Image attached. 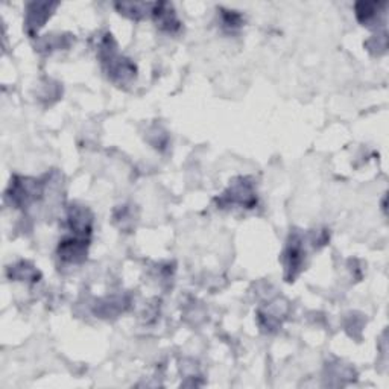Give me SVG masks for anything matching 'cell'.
<instances>
[{
    "mask_svg": "<svg viewBox=\"0 0 389 389\" xmlns=\"http://www.w3.org/2000/svg\"><path fill=\"white\" fill-rule=\"evenodd\" d=\"M68 225H71L72 230L76 233L79 237H85L92 233V225H93V216L90 213L87 208L84 207H72L68 210Z\"/></svg>",
    "mask_w": 389,
    "mask_h": 389,
    "instance_id": "cell-8",
    "label": "cell"
},
{
    "mask_svg": "<svg viewBox=\"0 0 389 389\" xmlns=\"http://www.w3.org/2000/svg\"><path fill=\"white\" fill-rule=\"evenodd\" d=\"M155 4H143V2H124V4H116L117 11L134 20L143 18L148 13L154 11Z\"/></svg>",
    "mask_w": 389,
    "mask_h": 389,
    "instance_id": "cell-10",
    "label": "cell"
},
{
    "mask_svg": "<svg viewBox=\"0 0 389 389\" xmlns=\"http://www.w3.org/2000/svg\"><path fill=\"white\" fill-rule=\"evenodd\" d=\"M303 241L297 234L292 237V242L286 249V278L287 282H292L294 278L300 274L304 262V249L301 246Z\"/></svg>",
    "mask_w": 389,
    "mask_h": 389,
    "instance_id": "cell-6",
    "label": "cell"
},
{
    "mask_svg": "<svg viewBox=\"0 0 389 389\" xmlns=\"http://www.w3.org/2000/svg\"><path fill=\"white\" fill-rule=\"evenodd\" d=\"M43 195V184L32 178H14L8 191V199L16 207H28Z\"/></svg>",
    "mask_w": 389,
    "mask_h": 389,
    "instance_id": "cell-2",
    "label": "cell"
},
{
    "mask_svg": "<svg viewBox=\"0 0 389 389\" xmlns=\"http://www.w3.org/2000/svg\"><path fill=\"white\" fill-rule=\"evenodd\" d=\"M99 55H101L102 63L107 68V73L113 83L119 85H125L131 83L136 78V66L117 54L116 42L112 35H107L99 49Z\"/></svg>",
    "mask_w": 389,
    "mask_h": 389,
    "instance_id": "cell-1",
    "label": "cell"
},
{
    "mask_svg": "<svg viewBox=\"0 0 389 389\" xmlns=\"http://www.w3.org/2000/svg\"><path fill=\"white\" fill-rule=\"evenodd\" d=\"M56 6L58 4H49V2L29 4L26 9V22H25L26 32L31 37H34L40 29L44 26L47 18L52 16L54 9Z\"/></svg>",
    "mask_w": 389,
    "mask_h": 389,
    "instance_id": "cell-4",
    "label": "cell"
},
{
    "mask_svg": "<svg viewBox=\"0 0 389 389\" xmlns=\"http://www.w3.org/2000/svg\"><path fill=\"white\" fill-rule=\"evenodd\" d=\"M155 23L160 29H163L166 32H176L179 28H181V22H179L175 9L171 4L166 2H160L155 4L154 11H152Z\"/></svg>",
    "mask_w": 389,
    "mask_h": 389,
    "instance_id": "cell-7",
    "label": "cell"
},
{
    "mask_svg": "<svg viewBox=\"0 0 389 389\" xmlns=\"http://www.w3.org/2000/svg\"><path fill=\"white\" fill-rule=\"evenodd\" d=\"M88 242L84 237H68L58 246V254L67 263H81L87 257Z\"/></svg>",
    "mask_w": 389,
    "mask_h": 389,
    "instance_id": "cell-5",
    "label": "cell"
},
{
    "mask_svg": "<svg viewBox=\"0 0 389 389\" xmlns=\"http://www.w3.org/2000/svg\"><path fill=\"white\" fill-rule=\"evenodd\" d=\"M382 8H385V4H356V17L364 26H371L373 23L378 22V16L383 14Z\"/></svg>",
    "mask_w": 389,
    "mask_h": 389,
    "instance_id": "cell-9",
    "label": "cell"
},
{
    "mask_svg": "<svg viewBox=\"0 0 389 389\" xmlns=\"http://www.w3.org/2000/svg\"><path fill=\"white\" fill-rule=\"evenodd\" d=\"M11 278H17V280H31V282H38L40 273L31 265H28L26 262H22L16 265L14 268L11 266Z\"/></svg>",
    "mask_w": 389,
    "mask_h": 389,
    "instance_id": "cell-11",
    "label": "cell"
},
{
    "mask_svg": "<svg viewBox=\"0 0 389 389\" xmlns=\"http://www.w3.org/2000/svg\"><path fill=\"white\" fill-rule=\"evenodd\" d=\"M219 205H230V204H237L246 208H253L257 203V196L251 183H248L245 178H241L239 181H236L228 191L221 196V199H217Z\"/></svg>",
    "mask_w": 389,
    "mask_h": 389,
    "instance_id": "cell-3",
    "label": "cell"
},
{
    "mask_svg": "<svg viewBox=\"0 0 389 389\" xmlns=\"http://www.w3.org/2000/svg\"><path fill=\"white\" fill-rule=\"evenodd\" d=\"M222 13V25L225 28H230L232 31L233 29L241 28L242 25V16L237 14L236 11H225V9H221Z\"/></svg>",
    "mask_w": 389,
    "mask_h": 389,
    "instance_id": "cell-12",
    "label": "cell"
}]
</instances>
